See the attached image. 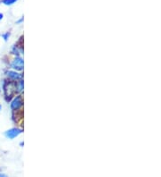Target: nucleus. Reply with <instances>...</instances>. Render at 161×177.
<instances>
[{"mask_svg":"<svg viewBox=\"0 0 161 177\" xmlns=\"http://www.w3.org/2000/svg\"><path fill=\"white\" fill-rule=\"evenodd\" d=\"M4 91L5 95L6 97V99L10 100L11 98L14 96V94L16 92V88H15V83L14 82H6L4 84Z\"/></svg>","mask_w":161,"mask_h":177,"instance_id":"obj_1","label":"nucleus"},{"mask_svg":"<svg viewBox=\"0 0 161 177\" xmlns=\"http://www.w3.org/2000/svg\"><path fill=\"white\" fill-rule=\"evenodd\" d=\"M11 68H13L14 70L15 71H21L24 70V59L17 56L15 57L12 63H11Z\"/></svg>","mask_w":161,"mask_h":177,"instance_id":"obj_2","label":"nucleus"},{"mask_svg":"<svg viewBox=\"0 0 161 177\" xmlns=\"http://www.w3.org/2000/svg\"><path fill=\"white\" fill-rule=\"evenodd\" d=\"M22 132V130L21 129H19V128H12V129H9L7 130L6 132H5V136L8 139H14L15 137L19 136L21 133Z\"/></svg>","mask_w":161,"mask_h":177,"instance_id":"obj_3","label":"nucleus"},{"mask_svg":"<svg viewBox=\"0 0 161 177\" xmlns=\"http://www.w3.org/2000/svg\"><path fill=\"white\" fill-rule=\"evenodd\" d=\"M22 105H24V100H22V98L21 96H17L12 100L10 106H11L12 110H14V111H17V110H19L22 106Z\"/></svg>","mask_w":161,"mask_h":177,"instance_id":"obj_4","label":"nucleus"},{"mask_svg":"<svg viewBox=\"0 0 161 177\" xmlns=\"http://www.w3.org/2000/svg\"><path fill=\"white\" fill-rule=\"evenodd\" d=\"M6 74L9 79H11L13 81H19L21 79V74H18L16 71H7L6 73Z\"/></svg>","mask_w":161,"mask_h":177,"instance_id":"obj_5","label":"nucleus"},{"mask_svg":"<svg viewBox=\"0 0 161 177\" xmlns=\"http://www.w3.org/2000/svg\"><path fill=\"white\" fill-rule=\"evenodd\" d=\"M15 88H16V91L21 92L24 91V81L20 80L17 83H15Z\"/></svg>","mask_w":161,"mask_h":177,"instance_id":"obj_6","label":"nucleus"},{"mask_svg":"<svg viewBox=\"0 0 161 177\" xmlns=\"http://www.w3.org/2000/svg\"><path fill=\"white\" fill-rule=\"evenodd\" d=\"M17 0H2V3L6 6H11L13 4H14Z\"/></svg>","mask_w":161,"mask_h":177,"instance_id":"obj_7","label":"nucleus"},{"mask_svg":"<svg viewBox=\"0 0 161 177\" xmlns=\"http://www.w3.org/2000/svg\"><path fill=\"white\" fill-rule=\"evenodd\" d=\"M9 36H10V33H9V32H6V33H5V34H2V37H3V39H4L6 41L8 39Z\"/></svg>","mask_w":161,"mask_h":177,"instance_id":"obj_8","label":"nucleus"},{"mask_svg":"<svg viewBox=\"0 0 161 177\" xmlns=\"http://www.w3.org/2000/svg\"><path fill=\"white\" fill-rule=\"evenodd\" d=\"M0 177H7V175L5 173H0Z\"/></svg>","mask_w":161,"mask_h":177,"instance_id":"obj_9","label":"nucleus"},{"mask_svg":"<svg viewBox=\"0 0 161 177\" xmlns=\"http://www.w3.org/2000/svg\"><path fill=\"white\" fill-rule=\"evenodd\" d=\"M3 17H4V14L0 13V20H2V19H3Z\"/></svg>","mask_w":161,"mask_h":177,"instance_id":"obj_10","label":"nucleus"},{"mask_svg":"<svg viewBox=\"0 0 161 177\" xmlns=\"http://www.w3.org/2000/svg\"><path fill=\"white\" fill-rule=\"evenodd\" d=\"M1 109H2V106H1V105H0V110H1Z\"/></svg>","mask_w":161,"mask_h":177,"instance_id":"obj_11","label":"nucleus"},{"mask_svg":"<svg viewBox=\"0 0 161 177\" xmlns=\"http://www.w3.org/2000/svg\"><path fill=\"white\" fill-rule=\"evenodd\" d=\"M0 92H1V88H0Z\"/></svg>","mask_w":161,"mask_h":177,"instance_id":"obj_12","label":"nucleus"}]
</instances>
